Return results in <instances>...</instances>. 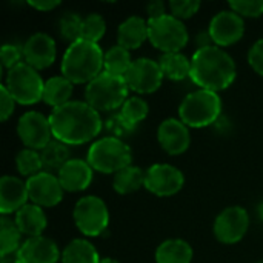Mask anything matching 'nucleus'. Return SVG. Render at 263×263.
<instances>
[{
    "mask_svg": "<svg viewBox=\"0 0 263 263\" xmlns=\"http://www.w3.org/2000/svg\"><path fill=\"white\" fill-rule=\"evenodd\" d=\"M52 137L66 145L86 143L102 131V119L99 111L80 100H71L49 116Z\"/></svg>",
    "mask_w": 263,
    "mask_h": 263,
    "instance_id": "obj_1",
    "label": "nucleus"
},
{
    "mask_svg": "<svg viewBox=\"0 0 263 263\" xmlns=\"http://www.w3.org/2000/svg\"><path fill=\"white\" fill-rule=\"evenodd\" d=\"M191 79L202 89L217 92L234 82L236 63L233 57L217 45L200 48L191 59Z\"/></svg>",
    "mask_w": 263,
    "mask_h": 263,
    "instance_id": "obj_2",
    "label": "nucleus"
},
{
    "mask_svg": "<svg viewBox=\"0 0 263 263\" xmlns=\"http://www.w3.org/2000/svg\"><path fill=\"white\" fill-rule=\"evenodd\" d=\"M105 54L99 43L83 39L71 43L62 59V74L72 83H89L103 68Z\"/></svg>",
    "mask_w": 263,
    "mask_h": 263,
    "instance_id": "obj_3",
    "label": "nucleus"
},
{
    "mask_svg": "<svg viewBox=\"0 0 263 263\" xmlns=\"http://www.w3.org/2000/svg\"><path fill=\"white\" fill-rule=\"evenodd\" d=\"M128 83L123 76H116L111 72H100L94 80L86 85L85 99L96 111H109L116 109L126 102Z\"/></svg>",
    "mask_w": 263,
    "mask_h": 263,
    "instance_id": "obj_4",
    "label": "nucleus"
},
{
    "mask_svg": "<svg viewBox=\"0 0 263 263\" xmlns=\"http://www.w3.org/2000/svg\"><path fill=\"white\" fill-rule=\"evenodd\" d=\"M220 111L222 100L219 94L208 89H197L188 94L179 106L180 120L193 128H203L214 123Z\"/></svg>",
    "mask_w": 263,
    "mask_h": 263,
    "instance_id": "obj_5",
    "label": "nucleus"
},
{
    "mask_svg": "<svg viewBox=\"0 0 263 263\" xmlns=\"http://www.w3.org/2000/svg\"><path fill=\"white\" fill-rule=\"evenodd\" d=\"M131 157L129 146L117 137L99 139L88 151V163L103 174L119 173L129 166Z\"/></svg>",
    "mask_w": 263,
    "mask_h": 263,
    "instance_id": "obj_6",
    "label": "nucleus"
},
{
    "mask_svg": "<svg viewBox=\"0 0 263 263\" xmlns=\"http://www.w3.org/2000/svg\"><path fill=\"white\" fill-rule=\"evenodd\" d=\"M148 39L163 54L179 52L188 42V31L180 18L165 14L148 20Z\"/></svg>",
    "mask_w": 263,
    "mask_h": 263,
    "instance_id": "obj_7",
    "label": "nucleus"
},
{
    "mask_svg": "<svg viewBox=\"0 0 263 263\" xmlns=\"http://www.w3.org/2000/svg\"><path fill=\"white\" fill-rule=\"evenodd\" d=\"M5 86L15 102L22 105H32L43 97L45 82L42 80L35 68L28 65L26 62H22L20 65L8 71Z\"/></svg>",
    "mask_w": 263,
    "mask_h": 263,
    "instance_id": "obj_8",
    "label": "nucleus"
},
{
    "mask_svg": "<svg viewBox=\"0 0 263 263\" xmlns=\"http://www.w3.org/2000/svg\"><path fill=\"white\" fill-rule=\"evenodd\" d=\"M108 208L100 197L86 196L76 203L74 222L85 236L94 237L102 234L108 227Z\"/></svg>",
    "mask_w": 263,
    "mask_h": 263,
    "instance_id": "obj_9",
    "label": "nucleus"
},
{
    "mask_svg": "<svg viewBox=\"0 0 263 263\" xmlns=\"http://www.w3.org/2000/svg\"><path fill=\"white\" fill-rule=\"evenodd\" d=\"M129 89L137 92H153L160 88L163 80V71L159 65V62L146 57H140L134 60L123 76Z\"/></svg>",
    "mask_w": 263,
    "mask_h": 263,
    "instance_id": "obj_10",
    "label": "nucleus"
},
{
    "mask_svg": "<svg viewBox=\"0 0 263 263\" xmlns=\"http://www.w3.org/2000/svg\"><path fill=\"white\" fill-rule=\"evenodd\" d=\"M17 134L28 148L43 149L52 137L49 119H46L42 112L28 111L18 119Z\"/></svg>",
    "mask_w": 263,
    "mask_h": 263,
    "instance_id": "obj_11",
    "label": "nucleus"
},
{
    "mask_svg": "<svg viewBox=\"0 0 263 263\" xmlns=\"http://www.w3.org/2000/svg\"><path fill=\"white\" fill-rule=\"evenodd\" d=\"M250 216L242 206H230L223 210L214 222V234L223 243L239 242L248 230Z\"/></svg>",
    "mask_w": 263,
    "mask_h": 263,
    "instance_id": "obj_12",
    "label": "nucleus"
},
{
    "mask_svg": "<svg viewBox=\"0 0 263 263\" xmlns=\"http://www.w3.org/2000/svg\"><path fill=\"white\" fill-rule=\"evenodd\" d=\"M183 182L185 177L182 171L166 163L153 165L151 168H148L145 177V186L148 188V191L160 197L176 194L177 191L182 190Z\"/></svg>",
    "mask_w": 263,
    "mask_h": 263,
    "instance_id": "obj_13",
    "label": "nucleus"
},
{
    "mask_svg": "<svg viewBox=\"0 0 263 263\" xmlns=\"http://www.w3.org/2000/svg\"><path fill=\"white\" fill-rule=\"evenodd\" d=\"M28 194L34 205L55 206L63 199V186L57 176L42 171L26 180Z\"/></svg>",
    "mask_w": 263,
    "mask_h": 263,
    "instance_id": "obj_14",
    "label": "nucleus"
},
{
    "mask_svg": "<svg viewBox=\"0 0 263 263\" xmlns=\"http://www.w3.org/2000/svg\"><path fill=\"white\" fill-rule=\"evenodd\" d=\"M245 31L242 15L234 11H220L210 22V35L217 46H228L240 40Z\"/></svg>",
    "mask_w": 263,
    "mask_h": 263,
    "instance_id": "obj_15",
    "label": "nucleus"
},
{
    "mask_svg": "<svg viewBox=\"0 0 263 263\" xmlns=\"http://www.w3.org/2000/svg\"><path fill=\"white\" fill-rule=\"evenodd\" d=\"M23 57L28 65L35 69H43L55 60V42L45 32L32 34L23 45Z\"/></svg>",
    "mask_w": 263,
    "mask_h": 263,
    "instance_id": "obj_16",
    "label": "nucleus"
},
{
    "mask_svg": "<svg viewBox=\"0 0 263 263\" xmlns=\"http://www.w3.org/2000/svg\"><path fill=\"white\" fill-rule=\"evenodd\" d=\"M157 139L162 148L170 154H182L188 149L191 137L188 126L177 119H166L157 129Z\"/></svg>",
    "mask_w": 263,
    "mask_h": 263,
    "instance_id": "obj_17",
    "label": "nucleus"
},
{
    "mask_svg": "<svg viewBox=\"0 0 263 263\" xmlns=\"http://www.w3.org/2000/svg\"><path fill=\"white\" fill-rule=\"evenodd\" d=\"M57 259L59 248L55 242L43 236L28 239L17 251V262L20 263H55Z\"/></svg>",
    "mask_w": 263,
    "mask_h": 263,
    "instance_id": "obj_18",
    "label": "nucleus"
},
{
    "mask_svg": "<svg viewBox=\"0 0 263 263\" xmlns=\"http://www.w3.org/2000/svg\"><path fill=\"white\" fill-rule=\"evenodd\" d=\"M28 199V186L20 179L14 176H3L0 179V213L3 216L17 213L26 205Z\"/></svg>",
    "mask_w": 263,
    "mask_h": 263,
    "instance_id": "obj_19",
    "label": "nucleus"
},
{
    "mask_svg": "<svg viewBox=\"0 0 263 263\" xmlns=\"http://www.w3.org/2000/svg\"><path fill=\"white\" fill-rule=\"evenodd\" d=\"M59 180L66 191H82L92 180V168L82 159L68 160L59 171Z\"/></svg>",
    "mask_w": 263,
    "mask_h": 263,
    "instance_id": "obj_20",
    "label": "nucleus"
},
{
    "mask_svg": "<svg viewBox=\"0 0 263 263\" xmlns=\"http://www.w3.org/2000/svg\"><path fill=\"white\" fill-rule=\"evenodd\" d=\"M146 39H148V23L142 17L131 15L120 23L117 31V42L120 46L126 49H136Z\"/></svg>",
    "mask_w": 263,
    "mask_h": 263,
    "instance_id": "obj_21",
    "label": "nucleus"
},
{
    "mask_svg": "<svg viewBox=\"0 0 263 263\" xmlns=\"http://www.w3.org/2000/svg\"><path fill=\"white\" fill-rule=\"evenodd\" d=\"M15 225L18 227L20 233L31 237H39L43 230L46 228V216L39 205H25L15 214Z\"/></svg>",
    "mask_w": 263,
    "mask_h": 263,
    "instance_id": "obj_22",
    "label": "nucleus"
},
{
    "mask_svg": "<svg viewBox=\"0 0 263 263\" xmlns=\"http://www.w3.org/2000/svg\"><path fill=\"white\" fill-rule=\"evenodd\" d=\"M74 83L71 80H68L65 76H55L51 77L45 82V88H43V102L59 108L68 102H71V96H72V86Z\"/></svg>",
    "mask_w": 263,
    "mask_h": 263,
    "instance_id": "obj_23",
    "label": "nucleus"
},
{
    "mask_svg": "<svg viewBox=\"0 0 263 263\" xmlns=\"http://www.w3.org/2000/svg\"><path fill=\"white\" fill-rule=\"evenodd\" d=\"M193 259V248L188 242L180 239H170L160 243L156 251L157 263H190Z\"/></svg>",
    "mask_w": 263,
    "mask_h": 263,
    "instance_id": "obj_24",
    "label": "nucleus"
},
{
    "mask_svg": "<svg viewBox=\"0 0 263 263\" xmlns=\"http://www.w3.org/2000/svg\"><path fill=\"white\" fill-rule=\"evenodd\" d=\"M63 263H100L99 253L85 239H76L69 242L62 254Z\"/></svg>",
    "mask_w": 263,
    "mask_h": 263,
    "instance_id": "obj_25",
    "label": "nucleus"
},
{
    "mask_svg": "<svg viewBox=\"0 0 263 263\" xmlns=\"http://www.w3.org/2000/svg\"><path fill=\"white\" fill-rule=\"evenodd\" d=\"M163 76L171 80H182L191 76V60L180 52H165L159 62Z\"/></svg>",
    "mask_w": 263,
    "mask_h": 263,
    "instance_id": "obj_26",
    "label": "nucleus"
},
{
    "mask_svg": "<svg viewBox=\"0 0 263 263\" xmlns=\"http://www.w3.org/2000/svg\"><path fill=\"white\" fill-rule=\"evenodd\" d=\"M145 177H146V171H143L139 166L129 165L122 171L116 173L112 185L119 194H129L137 191L142 185H145Z\"/></svg>",
    "mask_w": 263,
    "mask_h": 263,
    "instance_id": "obj_27",
    "label": "nucleus"
},
{
    "mask_svg": "<svg viewBox=\"0 0 263 263\" xmlns=\"http://www.w3.org/2000/svg\"><path fill=\"white\" fill-rule=\"evenodd\" d=\"M42 156V163H43V168L49 171L52 170H57L60 171L62 166L71 160L69 159V149L66 146V143L63 142H59V140H51L40 153Z\"/></svg>",
    "mask_w": 263,
    "mask_h": 263,
    "instance_id": "obj_28",
    "label": "nucleus"
},
{
    "mask_svg": "<svg viewBox=\"0 0 263 263\" xmlns=\"http://www.w3.org/2000/svg\"><path fill=\"white\" fill-rule=\"evenodd\" d=\"M133 60L129 55V51L120 45L111 46L106 52H105V59H103V68L106 72L116 74V76H125L126 71L129 69Z\"/></svg>",
    "mask_w": 263,
    "mask_h": 263,
    "instance_id": "obj_29",
    "label": "nucleus"
},
{
    "mask_svg": "<svg viewBox=\"0 0 263 263\" xmlns=\"http://www.w3.org/2000/svg\"><path fill=\"white\" fill-rule=\"evenodd\" d=\"M20 237L22 233L15 222L2 217L0 220V254L2 257H6L8 254L20 250Z\"/></svg>",
    "mask_w": 263,
    "mask_h": 263,
    "instance_id": "obj_30",
    "label": "nucleus"
},
{
    "mask_svg": "<svg viewBox=\"0 0 263 263\" xmlns=\"http://www.w3.org/2000/svg\"><path fill=\"white\" fill-rule=\"evenodd\" d=\"M148 111H149V106L143 99L129 97V99H126V102L122 106L120 120L126 126H134L148 116Z\"/></svg>",
    "mask_w": 263,
    "mask_h": 263,
    "instance_id": "obj_31",
    "label": "nucleus"
},
{
    "mask_svg": "<svg viewBox=\"0 0 263 263\" xmlns=\"http://www.w3.org/2000/svg\"><path fill=\"white\" fill-rule=\"evenodd\" d=\"M15 165H17L18 173L22 176H26L28 179L39 174V173H42L40 170L43 168L40 153L37 149H31V148H25L17 154Z\"/></svg>",
    "mask_w": 263,
    "mask_h": 263,
    "instance_id": "obj_32",
    "label": "nucleus"
},
{
    "mask_svg": "<svg viewBox=\"0 0 263 263\" xmlns=\"http://www.w3.org/2000/svg\"><path fill=\"white\" fill-rule=\"evenodd\" d=\"M106 31V23L100 14H88L82 22V37L86 42L97 43Z\"/></svg>",
    "mask_w": 263,
    "mask_h": 263,
    "instance_id": "obj_33",
    "label": "nucleus"
},
{
    "mask_svg": "<svg viewBox=\"0 0 263 263\" xmlns=\"http://www.w3.org/2000/svg\"><path fill=\"white\" fill-rule=\"evenodd\" d=\"M82 22L83 18L79 17L74 12H66L65 15H62L60 23H59V29L60 34L65 40H69L71 43L80 40L82 37Z\"/></svg>",
    "mask_w": 263,
    "mask_h": 263,
    "instance_id": "obj_34",
    "label": "nucleus"
},
{
    "mask_svg": "<svg viewBox=\"0 0 263 263\" xmlns=\"http://www.w3.org/2000/svg\"><path fill=\"white\" fill-rule=\"evenodd\" d=\"M230 6L239 15L259 17L263 14V0H233Z\"/></svg>",
    "mask_w": 263,
    "mask_h": 263,
    "instance_id": "obj_35",
    "label": "nucleus"
},
{
    "mask_svg": "<svg viewBox=\"0 0 263 263\" xmlns=\"http://www.w3.org/2000/svg\"><path fill=\"white\" fill-rule=\"evenodd\" d=\"M200 8V2L197 0H171L170 2V9L171 15L177 18H188L194 15Z\"/></svg>",
    "mask_w": 263,
    "mask_h": 263,
    "instance_id": "obj_36",
    "label": "nucleus"
},
{
    "mask_svg": "<svg viewBox=\"0 0 263 263\" xmlns=\"http://www.w3.org/2000/svg\"><path fill=\"white\" fill-rule=\"evenodd\" d=\"M0 54H2V65H3V68L12 69V68H15L17 65L22 63L20 59H22V55H23V51H20V49H18L15 45H12V43L3 45Z\"/></svg>",
    "mask_w": 263,
    "mask_h": 263,
    "instance_id": "obj_37",
    "label": "nucleus"
},
{
    "mask_svg": "<svg viewBox=\"0 0 263 263\" xmlns=\"http://www.w3.org/2000/svg\"><path fill=\"white\" fill-rule=\"evenodd\" d=\"M14 105H15L14 97L11 96V92L8 91V88L3 85V86L0 88V119H2L3 122L8 120L9 116L12 114Z\"/></svg>",
    "mask_w": 263,
    "mask_h": 263,
    "instance_id": "obj_38",
    "label": "nucleus"
},
{
    "mask_svg": "<svg viewBox=\"0 0 263 263\" xmlns=\"http://www.w3.org/2000/svg\"><path fill=\"white\" fill-rule=\"evenodd\" d=\"M248 62L256 72L263 76V39L257 40L251 46V49L248 52Z\"/></svg>",
    "mask_w": 263,
    "mask_h": 263,
    "instance_id": "obj_39",
    "label": "nucleus"
},
{
    "mask_svg": "<svg viewBox=\"0 0 263 263\" xmlns=\"http://www.w3.org/2000/svg\"><path fill=\"white\" fill-rule=\"evenodd\" d=\"M146 11L149 14V18H157V17H162L165 15V3L160 2V0H156V2H151L148 3L146 6Z\"/></svg>",
    "mask_w": 263,
    "mask_h": 263,
    "instance_id": "obj_40",
    "label": "nucleus"
},
{
    "mask_svg": "<svg viewBox=\"0 0 263 263\" xmlns=\"http://www.w3.org/2000/svg\"><path fill=\"white\" fill-rule=\"evenodd\" d=\"M28 3H29V6L35 8L37 11H51V9H54L55 6L60 5V2H57V0H37V2L29 0Z\"/></svg>",
    "mask_w": 263,
    "mask_h": 263,
    "instance_id": "obj_41",
    "label": "nucleus"
},
{
    "mask_svg": "<svg viewBox=\"0 0 263 263\" xmlns=\"http://www.w3.org/2000/svg\"><path fill=\"white\" fill-rule=\"evenodd\" d=\"M100 263H120L116 259H111V257H105V259H100Z\"/></svg>",
    "mask_w": 263,
    "mask_h": 263,
    "instance_id": "obj_42",
    "label": "nucleus"
},
{
    "mask_svg": "<svg viewBox=\"0 0 263 263\" xmlns=\"http://www.w3.org/2000/svg\"><path fill=\"white\" fill-rule=\"evenodd\" d=\"M260 217H262V219H263V203H262V205H260Z\"/></svg>",
    "mask_w": 263,
    "mask_h": 263,
    "instance_id": "obj_43",
    "label": "nucleus"
},
{
    "mask_svg": "<svg viewBox=\"0 0 263 263\" xmlns=\"http://www.w3.org/2000/svg\"><path fill=\"white\" fill-rule=\"evenodd\" d=\"M257 263H263V260H262V262H257Z\"/></svg>",
    "mask_w": 263,
    "mask_h": 263,
    "instance_id": "obj_44",
    "label": "nucleus"
},
{
    "mask_svg": "<svg viewBox=\"0 0 263 263\" xmlns=\"http://www.w3.org/2000/svg\"><path fill=\"white\" fill-rule=\"evenodd\" d=\"M15 263H20V262H17V260H15Z\"/></svg>",
    "mask_w": 263,
    "mask_h": 263,
    "instance_id": "obj_45",
    "label": "nucleus"
}]
</instances>
